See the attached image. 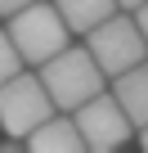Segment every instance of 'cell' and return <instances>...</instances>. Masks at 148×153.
Segmentation results:
<instances>
[{
    "instance_id": "12",
    "label": "cell",
    "mask_w": 148,
    "mask_h": 153,
    "mask_svg": "<svg viewBox=\"0 0 148 153\" xmlns=\"http://www.w3.org/2000/svg\"><path fill=\"white\" fill-rule=\"evenodd\" d=\"M117 5H121V9H139V5H144V0H117Z\"/></svg>"
},
{
    "instance_id": "1",
    "label": "cell",
    "mask_w": 148,
    "mask_h": 153,
    "mask_svg": "<svg viewBox=\"0 0 148 153\" xmlns=\"http://www.w3.org/2000/svg\"><path fill=\"white\" fill-rule=\"evenodd\" d=\"M36 72H40V81H45V90H49V99H54L58 113H77L85 99H94L99 90H108V72L99 68V59H94L90 50L63 45V50H58L54 59H45Z\"/></svg>"
},
{
    "instance_id": "7",
    "label": "cell",
    "mask_w": 148,
    "mask_h": 153,
    "mask_svg": "<svg viewBox=\"0 0 148 153\" xmlns=\"http://www.w3.org/2000/svg\"><path fill=\"white\" fill-rule=\"evenodd\" d=\"M27 149H36V153H77V149H85L81 144V131H77V122H72V113H49L32 135H27Z\"/></svg>"
},
{
    "instance_id": "5",
    "label": "cell",
    "mask_w": 148,
    "mask_h": 153,
    "mask_svg": "<svg viewBox=\"0 0 148 153\" xmlns=\"http://www.w3.org/2000/svg\"><path fill=\"white\" fill-rule=\"evenodd\" d=\"M72 122H77L81 144H85L90 153H112V149H121V144L135 135V122L126 117V108H121L117 95H108V90H99L94 99H85L77 113H72Z\"/></svg>"
},
{
    "instance_id": "13",
    "label": "cell",
    "mask_w": 148,
    "mask_h": 153,
    "mask_svg": "<svg viewBox=\"0 0 148 153\" xmlns=\"http://www.w3.org/2000/svg\"><path fill=\"white\" fill-rule=\"evenodd\" d=\"M139 144H144V149H148V126H139Z\"/></svg>"
},
{
    "instance_id": "10",
    "label": "cell",
    "mask_w": 148,
    "mask_h": 153,
    "mask_svg": "<svg viewBox=\"0 0 148 153\" xmlns=\"http://www.w3.org/2000/svg\"><path fill=\"white\" fill-rule=\"evenodd\" d=\"M23 5H32V0H0V18H9V14H18Z\"/></svg>"
},
{
    "instance_id": "11",
    "label": "cell",
    "mask_w": 148,
    "mask_h": 153,
    "mask_svg": "<svg viewBox=\"0 0 148 153\" xmlns=\"http://www.w3.org/2000/svg\"><path fill=\"white\" fill-rule=\"evenodd\" d=\"M135 23H139V32H144V41H148V0L135 9Z\"/></svg>"
},
{
    "instance_id": "8",
    "label": "cell",
    "mask_w": 148,
    "mask_h": 153,
    "mask_svg": "<svg viewBox=\"0 0 148 153\" xmlns=\"http://www.w3.org/2000/svg\"><path fill=\"white\" fill-rule=\"evenodd\" d=\"M54 9L63 14V23L72 27V32H90V27H99L103 18H112L121 5H117V0H54Z\"/></svg>"
},
{
    "instance_id": "2",
    "label": "cell",
    "mask_w": 148,
    "mask_h": 153,
    "mask_svg": "<svg viewBox=\"0 0 148 153\" xmlns=\"http://www.w3.org/2000/svg\"><path fill=\"white\" fill-rule=\"evenodd\" d=\"M5 32L14 36L23 63H32V68H40L45 59H54V54L67 45V36H72V27L63 23V14L54 9V0H49V5H45V0L23 5L18 14H9V27H5Z\"/></svg>"
},
{
    "instance_id": "3",
    "label": "cell",
    "mask_w": 148,
    "mask_h": 153,
    "mask_svg": "<svg viewBox=\"0 0 148 153\" xmlns=\"http://www.w3.org/2000/svg\"><path fill=\"white\" fill-rule=\"evenodd\" d=\"M54 108L40 72H14L9 81H0V131H9L14 140H27Z\"/></svg>"
},
{
    "instance_id": "4",
    "label": "cell",
    "mask_w": 148,
    "mask_h": 153,
    "mask_svg": "<svg viewBox=\"0 0 148 153\" xmlns=\"http://www.w3.org/2000/svg\"><path fill=\"white\" fill-rule=\"evenodd\" d=\"M85 50L99 59V68L108 72V81L121 76L126 68H135V63L148 59V41H144L139 23H135V18H121V14H112V18H103L99 27H90V32H85Z\"/></svg>"
},
{
    "instance_id": "9",
    "label": "cell",
    "mask_w": 148,
    "mask_h": 153,
    "mask_svg": "<svg viewBox=\"0 0 148 153\" xmlns=\"http://www.w3.org/2000/svg\"><path fill=\"white\" fill-rule=\"evenodd\" d=\"M27 63H23V54H18V45H14V36L0 27V81H9L14 72H23Z\"/></svg>"
},
{
    "instance_id": "6",
    "label": "cell",
    "mask_w": 148,
    "mask_h": 153,
    "mask_svg": "<svg viewBox=\"0 0 148 153\" xmlns=\"http://www.w3.org/2000/svg\"><path fill=\"white\" fill-rule=\"evenodd\" d=\"M112 95L126 108V117L135 122V131L148 126V59L135 63V68H126L121 76H112Z\"/></svg>"
}]
</instances>
